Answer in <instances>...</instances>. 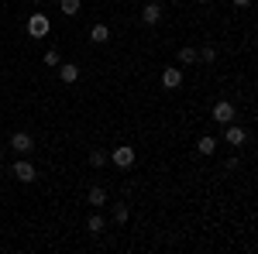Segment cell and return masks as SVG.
<instances>
[{
	"instance_id": "16",
	"label": "cell",
	"mask_w": 258,
	"mask_h": 254,
	"mask_svg": "<svg viewBox=\"0 0 258 254\" xmlns=\"http://www.w3.org/2000/svg\"><path fill=\"white\" fill-rule=\"evenodd\" d=\"M127 216H131V210H127L124 203H117V206H114V220H117V223H127Z\"/></svg>"
},
{
	"instance_id": "17",
	"label": "cell",
	"mask_w": 258,
	"mask_h": 254,
	"mask_svg": "<svg viewBox=\"0 0 258 254\" xmlns=\"http://www.w3.org/2000/svg\"><path fill=\"white\" fill-rule=\"evenodd\" d=\"M90 165H93V168H103V165H107V155H103V151H90Z\"/></svg>"
},
{
	"instance_id": "2",
	"label": "cell",
	"mask_w": 258,
	"mask_h": 254,
	"mask_svg": "<svg viewBox=\"0 0 258 254\" xmlns=\"http://www.w3.org/2000/svg\"><path fill=\"white\" fill-rule=\"evenodd\" d=\"M11 148L18 155H28V151H35V141H31V134H24V131H14L11 134Z\"/></svg>"
},
{
	"instance_id": "23",
	"label": "cell",
	"mask_w": 258,
	"mask_h": 254,
	"mask_svg": "<svg viewBox=\"0 0 258 254\" xmlns=\"http://www.w3.org/2000/svg\"><path fill=\"white\" fill-rule=\"evenodd\" d=\"M197 4H207V0H197Z\"/></svg>"
},
{
	"instance_id": "10",
	"label": "cell",
	"mask_w": 258,
	"mask_h": 254,
	"mask_svg": "<svg viewBox=\"0 0 258 254\" xmlns=\"http://www.w3.org/2000/svg\"><path fill=\"white\" fill-rule=\"evenodd\" d=\"M59 76H62V82H76L80 79V65H73V62L69 65H59Z\"/></svg>"
},
{
	"instance_id": "13",
	"label": "cell",
	"mask_w": 258,
	"mask_h": 254,
	"mask_svg": "<svg viewBox=\"0 0 258 254\" xmlns=\"http://www.w3.org/2000/svg\"><path fill=\"white\" fill-rule=\"evenodd\" d=\"M200 55H197V48H179V65H193Z\"/></svg>"
},
{
	"instance_id": "3",
	"label": "cell",
	"mask_w": 258,
	"mask_h": 254,
	"mask_svg": "<svg viewBox=\"0 0 258 254\" xmlns=\"http://www.w3.org/2000/svg\"><path fill=\"white\" fill-rule=\"evenodd\" d=\"M234 114H238V110H234V103H227V100L214 103V120H217V124H231Z\"/></svg>"
},
{
	"instance_id": "8",
	"label": "cell",
	"mask_w": 258,
	"mask_h": 254,
	"mask_svg": "<svg viewBox=\"0 0 258 254\" xmlns=\"http://www.w3.org/2000/svg\"><path fill=\"white\" fill-rule=\"evenodd\" d=\"M141 21H145V24H159L162 21V7L159 4H145V7H141Z\"/></svg>"
},
{
	"instance_id": "22",
	"label": "cell",
	"mask_w": 258,
	"mask_h": 254,
	"mask_svg": "<svg viewBox=\"0 0 258 254\" xmlns=\"http://www.w3.org/2000/svg\"><path fill=\"white\" fill-rule=\"evenodd\" d=\"M0 158H4V148H0Z\"/></svg>"
},
{
	"instance_id": "5",
	"label": "cell",
	"mask_w": 258,
	"mask_h": 254,
	"mask_svg": "<svg viewBox=\"0 0 258 254\" xmlns=\"http://www.w3.org/2000/svg\"><path fill=\"white\" fill-rule=\"evenodd\" d=\"M11 176L18 179V182H35V165H31V161H14Z\"/></svg>"
},
{
	"instance_id": "19",
	"label": "cell",
	"mask_w": 258,
	"mask_h": 254,
	"mask_svg": "<svg viewBox=\"0 0 258 254\" xmlns=\"http://www.w3.org/2000/svg\"><path fill=\"white\" fill-rule=\"evenodd\" d=\"M45 65H59V52H55V48L45 52Z\"/></svg>"
},
{
	"instance_id": "20",
	"label": "cell",
	"mask_w": 258,
	"mask_h": 254,
	"mask_svg": "<svg viewBox=\"0 0 258 254\" xmlns=\"http://www.w3.org/2000/svg\"><path fill=\"white\" fill-rule=\"evenodd\" d=\"M234 4H238V7H248V4H251V0H234Z\"/></svg>"
},
{
	"instance_id": "14",
	"label": "cell",
	"mask_w": 258,
	"mask_h": 254,
	"mask_svg": "<svg viewBox=\"0 0 258 254\" xmlns=\"http://www.w3.org/2000/svg\"><path fill=\"white\" fill-rule=\"evenodd\" d=\"M59 7H62V14H66V18H76V14H80V0H62Z\"/></svg>"
},
{
	"instance_id": "18",
	"label": "cell",
	"mask_w": 258,
	"mask_h": 254,
	"mask_svg": "<svg viewBox=\"0 0 258 254\" xmlns=\"http://www.w3.org/2000/svg\"><path fill=\"white\" fill-rule=\"evenodd\" d=\"M197 55H200V59H203V62H207V65H210V62L217 59V48H214V45H207L203 52H197Z\"/></svg>"
},
{
	"instance_id": "9",
	"label": "cell",
	"mask_w": 258,
	"mask_h": 254,
	"mask_svg": "<svg viewBox=\"0 0 258 254\" xmlns=\"http://www.w3.org/2000/svg\"><path fill=\"white\" fill-rule=\"evenodd\" d=\"M90 41H97V45L110 41V28H107V24H93V28H90Z\"/></svg>"
},
{
	"instance_id": "21",
	"label": "cell",
	"mask_w": 258,
	"mask_h": 254,
	"mask_svg": "<svg viewBox=\"0 0 258 254\" xmlns=\"http://www.w3.org/2000/svg\"><path fill=\"white\" fill-rule=\"evenodd\" d=\"M31 4H41V0H31Z\"/></svg>"
},
{
	"instance_id": "4",
	"label": "cell",
	"mask_w": 258,
	"mask_h": 254,
	"mask_svg": "<svg viewBox=\"0 0 258 254\" xmlns=\"http://www.w3.org/2000/svg\"><path fill=\"white\" fill-rule=\"evenodd\" d=\"M224 127H227V131H224L227 144H234V148H238V144H244V141H248V131H244L241 124H234V120H231V124H224Z\"/></svg>"
},
{
	"instance_id": "15",
	"label": "cell",
	"mask_w": 258,
	"mask_h": 254,
	"mask_svg": "<svg viewBox=\"0 0 258 254\" xmlns=\"http://www.w3.org/2000/svg\"><path fill=\"white\" fill-rule=\"evenodd\" d=\"M86 230H90V234H103V216H90V220H86Z\"/></svg>"
},
{
	"instance_id": "6",
	"label": "cell",
	"mask_w": 258,
	"mask_h": 254,
	"mask_svg": "<svg viewBox=\"0 0 258 254\" xmlns=\"http://www.w3.org/2000/svg\"><path fill=\"white\" fill-rule=\"evenodd\" d=\"M114 165H117V168H131V165H135V148H127V144H124V148H114Z\"/></svg>"
},
{
	"instance_id": "11",
	"label": "cell",
	"mask_w": 258,
	"mask_h": 254,
	"mask_svg": "<svg viewBox=\"0 0 258 254\" xmlns=\"http://www.w3.org/2000/svg\"><path fill=\"white\" fill-rule=\"evenodd\" d=\"M86 199H90V206H103V203H107V193H103V189H100V186H93V189H90V196H86Z\"/></svg>"
},
{
	"instance_id": "7",
	"label": "cell",
	"mask_w": 258,
	"mask_h": 254,
	"mask_svg": "<svg viewBox=\"0 0 258 254\" xmlns=\"http://www.w3.org/2000/svg\"><path fill=\"white\" fill-rule=\"evenodd\" d=\"M179 82H182V69H176V65H169V69L162 72V86H165V90H176Z\"/></svg>"
},
{
	"instance_id": "1",
	"label": "cell",
	"mask_w": 258,
	"mask_h": 254,
	"mask_svg": "<svg viewBox=\"0 0 258 254\" xmlns=\"http://www.w3.org/2000/svg\"><path fill=\"white\" fill-rule=\"evenodd\" d=\"M48 31H52V21L45 18L41 11H35V14L28 18V35H31V38H45Z\"/></svg>"
},
{
	"instance_id": "12",
	"label": "cell",
	"mask_w": 258,
	"mask_h": 254,
	"mask_svg": "<svg viewBox=\"0 0 258 254\" xmlns=\"http://www.w3.org/2000/svg\"><path fill=\"white\" fill-rule=\"evenodd\" d=\"M214 148H217V141H214V137H200V141H197V151H200V155H214Z\"/></svg>"
}]
</instances>
